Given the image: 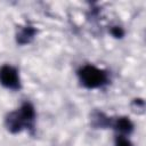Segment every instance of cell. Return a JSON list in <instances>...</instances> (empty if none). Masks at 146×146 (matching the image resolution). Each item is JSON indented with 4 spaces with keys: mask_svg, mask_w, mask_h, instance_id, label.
Listing matches in <instances>:
<instances>
[{
    "mask_svg": "<svg viewBox=\"0 0 146 146\" xmlns=\"http://www.w3.org/2000/svg\"><path fill=\"white\" fill-rule=\"evenodd\" d=\"M81 78L83 80V83L88 87H97L102 84L105 80L104 73L91 66L83 68V71L81 72Z\"/></svg>",
    "mask_w": 146,
    "mask_h": 146,
    "instance_id": "6da1fadb",
    "label": "cell"
},
{
    "mask_svg": "<svg viewBox=\"0 0 146 146\" xmlns=\"http://www.w3.org/2000/svg\"><path fill=\"white\" fill-rule=\"evenodd\" d=\"M0 80L2 81V83L7 87H17L18 84V79H17V74L16 72L11 68V67H2L0 71Z\"/></svg>",
    "mask_w": 146,
    "mask_h": 146,
    "instance_id": "7a4b0ae2",
    "label": "cell"
},
{
    "mask_svg": "<svg viewBox=\"0 0 146 146\" xmlns=\"http://www.w3.org/2000/svg\"><path fill=\"white\" fill-rule=\"evenodd\" d=\"M119 125H120V129H122V130H128L130 128V123L127 120H121Z\"/></svg>",
    "mask_w": 146,
    "mask_h": 146,
    "instance_id": "3957f363",
    "label": "cell"
},
{
    "mask_svg": "<svg viewBox=\"0 0 146 146\" xmlns=\"http://www.w3.org/2000/svg\"><path fill=\"white\" fill-rule=\"evenodd\" d=\"M117 146H130V144L127 140H124V139H120L117 141Z\"/></svg>",
    "mask_w": 146,
    "mask_h": 146,
    "instance_id": "277c9868",
    "label": "cell"
}]
</instances>
